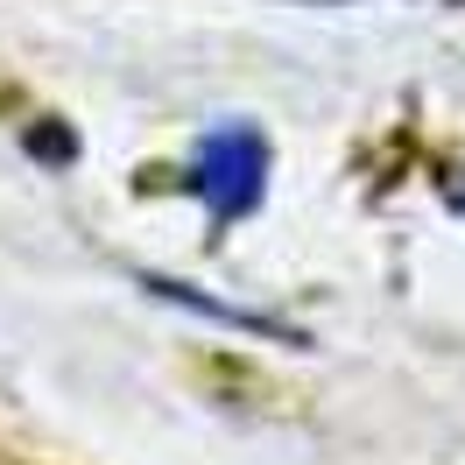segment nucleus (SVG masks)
<instances>
[{"instance_id":"obj_1","label":"nucleus","mask_w":465,"mask_h":465,"mask_svg":"<svg viewBox=\"0 0 465 465\" xmlns=\"http://www.w3.org/2000/svg\"><path fill=\"white\" fill-rule=\"evenodd\" d=\"M191 191L204 198V212L232 226V219H247L268 191V142L262 127H247V120H226V127H212L198 142V163H191Z\"/></svg>"},{"instance_id":"obj_2","label":"nucleus","mask_w":465,"mask_h":465,"mask_svg":"<svg viewBox=\"0 0 465 465\" xmlns=\"http://www.w3.org/2000/svg\"><path fill=\"white\" fill-rule=\"evenodd\" d=\"M142 290H155L163 303H191V311H204V318L219 324H240V331H262V339H290L275 318H262V311H232V303H212L204 290H191V282H163V275H142Z\"/></svg>"},{"instance_id":"obj_3","label":"nucleus","mask_w":465,"mask_h":465,"mask_svg":"<svg viewBox=\"0 0 465 465\" xmlns=\"http://www.w3.org/2000/svg\"><path fill=\"white\" fill-rule=\"evenodd\" d=\"M451 204H459V212H465V183H459V191H451Z\"/></svg>"}]
</instances>
